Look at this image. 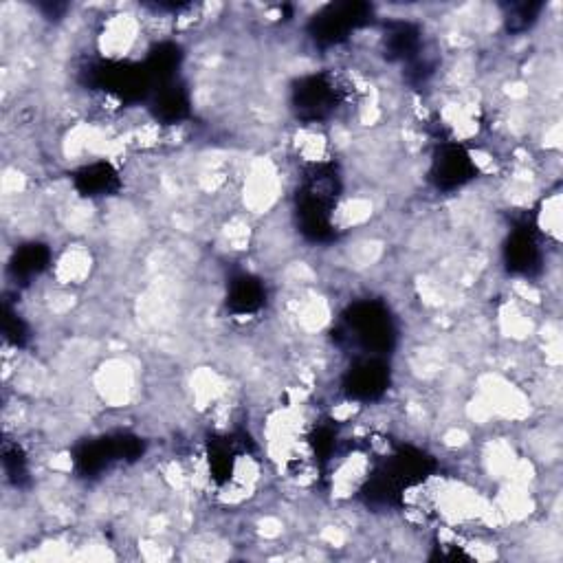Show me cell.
Masks as SVG:
<instances>
[{
	"instance_id": "7a4b0ae2",
	"label": "cell",
	"mask_w": 563,
	"mask_h": 563,
	"mask_svg": "<svg viewBox=\"0 0 563 563\" xmlns=\"http://www.w3.org/2000/svg\"><path fill=\"white\" fill-rule=\"evenodd\" d=\"M280 174L269 161H260L251 168L245 179V205L253 214H262L278 201Z\"/></svg>"
},
{
	"instance_id": "277c9868",
	"label": "cell",
	"mask_w": 563,
	"mask_h": 563,
	"mask_svg": "<svg viewBox=\"0 0 563 563\" xmlns=\"http://www.w3.org/2000/svg\"><path fill=\"white\" fill-rule=\"evenodd\" d=\"M88 273H91V256L80 247L64 251L55 264V278L60 284H80Z\"/></svg>"
},
{
	"instance_id": "6da1fadb",
	"label": "cell",
	"mask_w": 563,
	"mask_h": 563,
	"mask_svg": "<svg viewBox=\"0 0 563 563\" xmlns=\"http://www.w3.org/2000/svg\"><path fill=\"white\" fill-rule=\"evenodd\" d=\"M141 36V18L135 14H115L104 20L102 31L97 36V47L104 58L121 60L137 49Z\"/></svg>"
},
{
	"instance_id": "3957f363",
	"label": "cell",
	"mask_w": 563,
	"mask_h": 563,
	"mask_svg": "<svg viewBox=\"0 0 563 563\" xmlns=\"http://www.w3.org/2000/svg\"><path fill=\"white\" fill-rule=\"evenodd\" d=\"M132 372L121 361H110L108 366L99 370L97 377V392L102 394V399L113 405L128 403L132 394Z\"/></svg>"
},
{
	"instance_id": "5b68a950",
	"label": "cell",
	"mask_w": 563,
	"mask_h": 563,
	"mask_svg": "<svg viewBox=\"0 0 563 563\" xmlns=\"http://www.w3.org/2000/svg\"><path fill=\"white\" fill-rule=\"evenodd\" d=\"M561 205H559V194H553L550 198H546L544 203V214H542V227L546 234L550 236H559V227H561Z\"/></svg>"
}]
</instances>
